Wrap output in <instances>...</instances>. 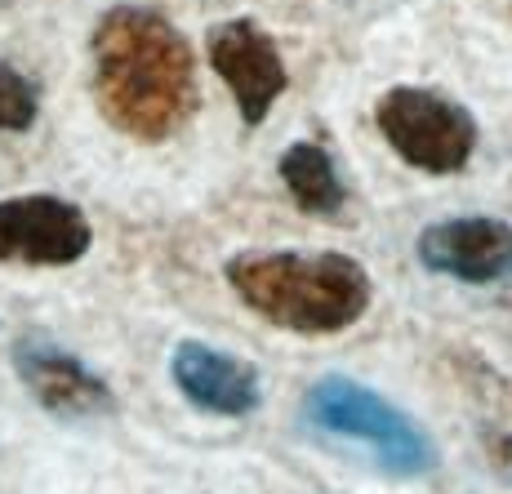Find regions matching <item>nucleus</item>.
I'll return each mask as SVG.
<instances>
[{
  "instance_id": "1",
  "label": "nucleus",
  "mask_w": 512,
  "mask_h": 494,
  "mask_svg": "<svg viewBox=\"0 0 512 494\" xmlns=\"http://www.w3.org/2000/svg\"><path fill=\"white\" fill-rule=\"evenodd\" d=\"M90 58L98 112L139 143L174 138L201 107L192 45L170 18L147 5L107 9L94 27Z\"/></svg>"
},
{
  "instance_id": "2",
  "label": "nucleus",
  "mask_w": 512,
  "mask_h": 494,
  "mask_svg": "<svg viewBox=\"0 0 512 494\" xmlns=\"http://www.w3.org/2000/svg\"><path fill=\"white\" fill-rule=\"evenodd\" d=\"M223 272L245 308L290 334L352 330L374 299L370 272L339 250H245Z\"/></svg>"
},
{
  "instance_id": "3",
  "label": "nucleus",
  "mask_w": 512,
  "mask_h": 494,
  "mask_svg": "<svg viewBox=\"0 0 512 494\" xmlns=\"http://www.w3.org/2000/svg\"><path fill=\"white\" fill-rule=\"evenodd\" d=\"M303 419L334 441L361 446L374 468H383L388 477L410 481L437 472V446L428 432L406 410H397L388 397L370 392L357 379H343V374L317 379L303 397Z\"/></svg>"
},
{
  "instance_id": "4",
  "label": "nucleus",
  "mask_w": 512,
  "mask_h": 494,
  "mask_svg": "<svg viewBox=\"0 0 512 494\" xmlns=\"http://www.w3.org/2000/svg\"><path fill=\"white\" fill-rule=\"evenodd\" d=\"M383 143L423 174H459L477 152V121L459 98L428 85H392L374 98Z\"/></svg>"
},
{
  "instance_id": "5",
  "label": "nucleus",
  "mask_w": 512,
  "mask_h": 494,
  "mask_svg": "<svg viewBox=\"0 0 512 494\" xmlns=\"http://www.w3.org/2000/svg\"><path fill=\"white\" fill-rule=\"evenodd\" d=\"M205 54H210V67L219 72V81L228 85L241 121L250 125V130L268 121L277 98L285 94V85H290V72H285L277 41H272L254 18H228V23L210 27Z\"/></svg>"
},
{
  "instance_id": "6",
  "label": "nucleus",
  "mask_w": 512,
  "mask_h": 494,
  "mask_svg": "<svg viewBox=\"0 0 512 494\" xmlns=\"http://www.w3.org/2000/svg\"><path fill=\"white\" fill-rule=\"evenodd\" d=\"M94 232L81 205L63 196H9L0 201V263L27 268H67L85 259Z\"/></svg>"
},
{
  "instance_id": "7",
  "label": "nucleus",
  "mask_w": 512,
  "mask_h": 494,
  "mask_svg": "<svg viewBox=\"0 0 512 494\" xmlns=\"http://www.w3.org/2000/svg\"><path fill=\"white\" fill-rule=\"evenodd\" d=\"M419 263L464 285H512V223L441 219L419 232Z\"/></svg>"
},
{
  "instance_id": "8",
  "label": "nucleus",
  "mask_w": 512,
  "mask_h": 494,
  "mask_svg": "<svg viewBox=\"0 0 512 494\" xmlns=\"http://www.w3.org/2000/svg\"><path fill=\"white\" fill-rule=\"evenodd\" d=\"M14 370L23 379V388L58 419H90V414L116 410L112 388L81 357H72L67 348H58L49 339H18Z\"/></svg>"
},
{
  "instance_id": "9",
  "label": "nucleus",
  "mask_w": 512,
  "mask_h": 494,
  "mask_svg": "<svg viewBox=\"0 0 512 494\" xmlns=\"http://www.w3.org/2000/svg\"><path fill=\"white\" fill-rule=\"evenodd\" d=\"M170 379L196 410L219 419H245L263 405L259 370L232 352H219L214 343H179L170 357Z\"/></svg>"
},
{
  "instance_id": "10",
  "label": "nucleus",
  "mask_w": 512,
  "mask_h": 494,
  "mask_svg": "<svg viewBox=\"0 0 512 494\" xmlns=\"http://www.w3.org/2000/svg\"><path fill=\"white\" fill-rule=\"evenodd\" d=\"M281 183L285 192L294 196L303 214H317V219H339L343 205H348V192H343L339 165L321 143H290L281 152Z\"/></svg>"
},
{
  "instance_id": "11",
  "label": "nucleus",
  "mask_w": 512,
  "mask_h": 494,
  "mask_svg": "<svg viewBox=\"0 0 512 494\" xmlns=\"http://www.w3.org/2000/svg\"><path fill=\"white\" fill-rule=\"evenodd\" d=\"M36 112H41V90L18 67L0 63V130H9V134L32 130Z\"/></svg>"
}]
</instances>
